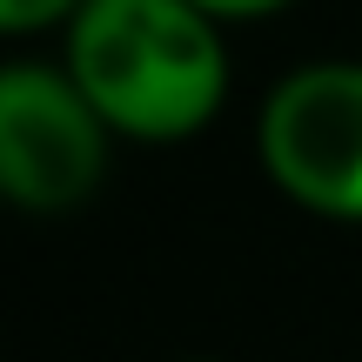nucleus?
<instances>
[{"label":"nucleus","instance_id":"1","mask_svg":"<svg viewBox=\"0 0 362 362\" xmlns=\"http://www.w3.org/2000/svg\"><path fill=\"white\" fill-rule=\"evenodd\" d=\"M67 74L128 141H188L228 94V47L194 0H81Z\"/></svg>","mask_w":362,"mask_h":362},{"label":"nucleus","instance_id":"2","mask_svg":"<svg viewBox=\"0 0 362 362\" xmlns=\"http://www.w3.org/2000/svg\"><path fill=\"white\" fill-rule=\"evenodd\" d=\"M262 175L322 221H362V61L282 74L255 121Z\"/></svg>","mask_w":362,"mask_h":362},{"label":"nucleus","instance_id":"3","mask_svg":"<svg viewBox=\"0 0 362 362\" xmlns=\"http://www.w3.org/2000/svg\"><path fill=\"white\" fill-rule=\"evenodd\" d=\"M107 121L61 67H0V202L67 215L107 175Z\"/></svg>","mask_w":362,"mask_h":362},{"label":"nucleus","instance_id":"4","mask_svg":"<svg viewBox=\"0 0 362 362\" xmlns=\"http://www.w3.org/2000/svg\"><path fill=\"white\" fill-rule=\"evenodd\" d=\"M67 13H81V0H0V34H40Z\"/></svg>","mask_w":362,"mask_h":362},{"label":"nucleus","instance_id":"5","mask_svg":"<svg viewBox=\"0 0 362 362\" xmlns=\"http://www.w3.org/2000/svg\"><path fill=\"white\" fill-rule=\"evenodd\" d=\"M194 7H202L208 21H262V13L288 7V0H194Z\"/></svg>","mask_w":362,"mask_h":362}]
</instances>
